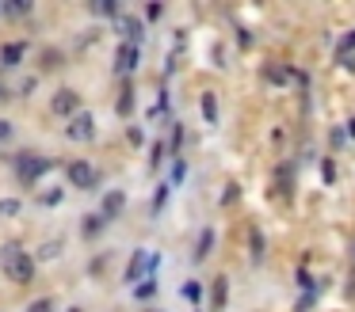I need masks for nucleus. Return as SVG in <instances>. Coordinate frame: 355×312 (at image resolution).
<instances>
[{
	"label": "nucleus",
	"mask_w": 355,
	"mask_h": 312,
	"mask_svg": "<svg viewBox=\"0 0 355 312\" xmlns=\"http://www.w3.org/2000/svg\"><path fill=\"white\" fill-rule=\"evenodd\" d=\"M4 270L12 282H31L35 278V259L24 255L19 244H4Z\"/></svg>",
	"instance_id": "obj_1"
},
{
	"label": "nucleus",
	"mask_w": 355,
	"mask_h": 312,
	"mask_svg": "<svg viewBox=\"0 0 355 312\" xmlns=\"http://www.w3.org/2000/svg\"><path fill=\"white\" fill-rule=\"evenodd\" d=\"M16 172L24 183H39L42 175L50 172V160L46 156H35V152H24V156H16Z\"/></svg>",
	"instance_id": "obj_2"
},
{
	"label": "nucleus",
	"mask_w": 355,
	"mask_h": 312,
	"mask_svg": "<svg viewBox=\"0 0 355 312\" xmlns=\"http://www.w3.org/2000/svg\"><path fill=\"white\" fill-rule=\"evenodd\" d=\"M157 263H161L157 255H149V251L138 248V251H134V259H130V266H126V282H138L141 274H153Z\"/></svg>",
	"instance_id": "obj_3"
},
{
	"label": "nucleus",
	"mask_w": 355,
	"mask_h": 312,
	"mask_svg": "<svg viewBox=\"0 0 355 312\" xmlns=\"http://www.w3.org/2000/svg\"><path fill=\"white\" fill-rule=\"evenodd\" d=\"M69 183H73V187H80V190H92L96 187V167L85 164V160H73V164H69Z\"/></svg>",
	"instance_id": "obj_4"
},
{
	"label": "nucleus",
	"mask_w": 355,
	"mask_h": 312,
	"mask_svg": "<svg viewBox=\"0 0 355 312\" xmlns=\"http://www.w3.org/2000/svg\"><path fill=\"white\" fill-rule=\"evenodd\" d=\"M65 134H69L73 141H92V134H96L92 114H73V122H69V129H65Z\"/></svg>",
	"instance_id": "obj_5"
},
{
	"label": "nucleus",
	"mask_w": 355,
	"mask_h": 312,
	"mask_svg": "<svg viewBox=\"0 0 355 312\" xmlns=\"http://www.w3.org/2000/svg\"><path fill=\"white\" fill-rule=\"evenodd\" d=\"M134 65H138V46L123 42V46H119V57H115V73L126 76V73H134Z\"/></svg>",
	"instance_id": "obj_6"
},
{
	"label": "nucleus",
	"mask_w": 355,
	"mask_h": 312,
	"mask_svg": "<svg viewBox=\"0 0 355 312\" xmlns=\"http://www.w3.org/2000/svg\"><path fill=\"white\" fill-rule=\"evenodd\" d=\"M50 107H54V114H73V111L80 107V95H77L73 88H62V91L54 95V103H50Z\"/></svg>",
	"instance_id": "obj_7"
},
{
	"label": "nucleus",
	"mask_w": 355,
	"mask_h": 312,
	"mask_svg": "<svg viewBox=\"0 0 355 312\" xmlns=\"http://www.w3.org/2000/svg\"><path fill=\"white\" fill-rule=\"evenodd\" d=\"M123 202H126V198H123V190H111V194L103 198V213H100V217H103V221H107V217H115V213L123 210Z\"/></svg>",
	"instance_id": "obj_8"
},
{
	"label": "nucleus",
	"mask_w": 355,
	"mask_h": 312,
	"mask_svg": "<svg viewBox=\"0 0 355 312\" xmlns=\"http://www.w3.org/2000/svg\"><path fill=\"white\" fill-rule=\"evenodd\" d=\"M19 57H24V42H8L0 50V65H16Z\"/></svg>",
	"instance_id": "obj_9"
},
{
	"label": "nucleus",
	"mask_w": 355,
	"mask_h": 312,
	"mask_svg": "<svg viewBox=\"0 0 355 312\" xmlns=\"http://www.w3.org/2000/svg\"><path fill=\"white\" fill-rule=\"evenodd\" d=\"M210 248H214V228H202L199 248H195V259H207V255H210Z\"/></svg>",
	"instance_id": "obj_10"
},
{
	"label": "nucleus",
	"mask_w": 355,
	"mask_h": 312,
	"mask_svg": "<svg viewBox=\"0 0 355 312\" xmlns=\"http://www.w3.org/2000/svg\"><path fill=\"white\" fill-rule=\"evenodd\" d=\"M202 114H207V122H218V99H214V91H202Z\"/></svg>",
	"instance_id": "obj_11"
},
{
	"label": "nucleus",
	"mask_w": 355,
	"mask_h": 312,
	"mask_svg": "<svg viewBox=\"0 0 355 312\" xmlns=\"http://www.w3.org/2000/svg\"><path fill=\"white\" fill-rule=\"evenodd\" d=\"M123 35L130 38L134 46H138V42H141V23H138V19H123Z\"/></svg>",
	"instance_id": "obj_12"
},
{
	"label": "nucleus",
	"mask_w": 355,
	"mask_h": 312,
	"mask_svg": "<svg viewBox=\"0 0 355 312\" xmlns=\"http://www.w3.org/2000/svg\"><path fill=\"white\" fill-rule=\"evenodd\" d=\"M184 297H187L191 304H199V301H202V286H199V282H187V286H184Z\"/></svg>",
	"instance_id": "obj_13"
},
{
	"label": "nucleus",
	"mask_w": 355,
	"mask_h": 312,
	"mask_svg": "<svg viewBox=\"0 0 355 312\" xmlns=\"http://www.w3.org/2000/svg\"><path fill=\"white\" fill-rule=\"evenodd\" d=\"M4 12H8V15H27V12H31V4H27V0H12V4H4Z\"/></svg>",
	"instance_id": "obj_14"
},
{
	"label": "nucleus",
	"mask_w": 355,
	"mask_h": 312,
	"mask_svg": "<svg viewBox=\"0 0 355 312\" xmlns=\"http://www.w3.org/2000/svg\"><path fill=\"white\" fill-rule=\"evenodd\" d=\"M0 213H4V217H16L19 202H16V198H0Z\"/></svg>",
	"instance_id": "obj_15"
},
{
	"label": "nucleus",
	"mask_w": 355,
	"mask_h": 312,
	"mask_svg": "<svg viewBox=\"0 0 355 312\" xmlns=\"http://www.w3.org/2000/svg\"><path fill=\"white\" fill-rule=\"evenodd\" d=\"M225 304V278H218L214 282V304H210V309H222Z\"/></svg>",
	"instance_id": "obj_16"
},
{
	"label": "nucleus",
	"mask_w": 355,
	"mask_h": 312,
	"mask_svg": "<svg viewBox=\"0 0 355 312\" xmlns=\"http://www.w3.org/2000/svg\"><path fill=\"white\" fill-rule=\"evenodd\" d=\"M130 107H134V91L126 88V91H123V99H119V114H130Z\"/></svg>",
	"instance_id": "obj_17"
},
{
	"label": "nucleus",
	"mask_w": 355,
	"mask_h": 312,
	"mask_svg": "<svg viewBox=\"0 0 355 312\" xmlns=\"http://www.w3.org/2000/svg\"><path fill=\"white\" fill-rule=\"evenodd\" d=\"M352 50H355V30H352V35L344 38V42H340V50H336V53H340V61H344V57H347V53H352Z\"/></svg>",
	"instance_id": "obj_18"
},
{
	"label": "nucleus",
	"mask_w": 355,
	"mask_h": 312,
	"mask_svg": "<svg viewBox=\"0 0 355 312\" xmlns=\"http://www.w3.org/2000/svg\"><path fill=\"white\" fill-rule=\"evenodd\" d=\"M153 289H157V282H153V278H149V282H141V286H138V297L146 301V297H153Z\"/></svg>",
	"instance_id": "obj_19"
},
{
	"label": "nucleus",
	"mask_w": 355,
	"mask_h": 312,
	"mask_svg": "<svg viewBox=\"0 0 355 312\" xmlns=\"http://www.w3.org/2000/svg\"><path fill=\"white\" fill-rule=\"evenodd\" d=\"M164 198H168V187L157 190V198H153V213H161V210H164Z\"/></svg>",
	"instance_id": "obj_20"
},
{
	"label": "nucleus",
	"mask_w": 355,
	"mask_h": 312,
	"mask_svg": "<svg viewBox=\"0 0 355 312\" xmlns=\"http://www.w3.org/2000/svg\"><path fill=\"white\" fill-rule=\"evenodd\" d=\"M96 12H100V15H119V4H111V0H103V4H96Z\"/></svg>",
	"instance_id": "obj_21"
},
{
	"label": "nucleus",
	"mask_w": 355,
	"mask_h": 312,
	"mask_svg": "<svg viewBox=\"0 0 355 312\" xmlns=\"http://www.w3.org/2000/svg\"><path fill=\"white\" fill-rule=\"evenodd\" d=\"M62 202V190H46V194H42V205H58Z\"/></svg>",
	"instance_id": "obj_22"
},
{
	"label": "nucleus",
	"mask_w": 355,
	"mask_h": 312,
	"mask_svg": "<svg viewBox=\"0 0 355 312\" xmlns=\"http://www.w3.org/2000/svg\"><path fill=\"white\" fill-rule=\"evenodd\" d=\"M252 255H256V259L263 255V240H260V232H252Z\"/></svg>",
	"instance_id": "obj_23"
},
{
	"label": "nucleus",
	"mask_w": 355,
	"mask_h": 312,
	"mask_svg": "<svg viewBox=\"0 0 355 312\" xmlns=\"http://www.w3.org/2000/svg\"><path fill=\"white\" fill-rule=\"evenodd\" d=\"M31 312H50V301H35V304H31Z\"/></svg>",
	"instance_id": "obj_24"
},
{
	"label": "nucleus",
	"mask_w": 355,
	"mask_h": 312,
	"mask_svg": "<svg viewBox=\"0 0 355 312\" xmlns=\"http://www.w3.org/2000/svg\"><path fill=\"white\" fill-rule=\"evenodd\" d=\"M8 134H12V126H8V122H0V141H4Z\"/></svg>",
	"instance_id": "obj_25"
},
{
	"label": "nucleus",
	"mask_w": 355,
	"mask_h": 312,
	"mask_svg": "<svg viewBox=\"0 0 355 312\" xmlns=\"http://www.w3.org/2000/svg\"><path fill=\"white\" fill-rule=\"evenodd\" d=\"M0 99H8V91H4V88H0Z\"/></svg>",
	"instance_id": "obj_26"
},
{
	"label": "nucleus",
	"mask_w": 355,
	"mask_h": 312,
	"mask_svg": "<svg viewBox=\"0 0 355 312\" xmlns=\"http://www.w3.org/2000/svg\"><path fill=\"white\" fill-rule=\"evenodd\" d=\"M69 312H80V309H69Z\"/></svg>",
	"instance_id": "obj_27"
},
{
	"label": "nucleus",
	"mask_w": 355,
	"mask_h": 312,
	"mask_svg": "<svg viewBox=\"0 0 355 312\" xmlns=\"http://www.w3.org/2000/svg\"><path fill=\"white\" fill-rule=\"evenodd\" d=\"M0 12H4V8H0Z\"/></svg>",
	"instance_id": "obj_28"
}]
</instances>
